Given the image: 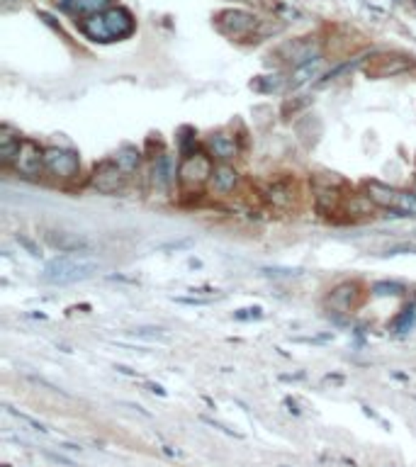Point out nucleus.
Masks as SVG:
<instances>
[{"mask_svg": "<svg viewBox=\"0 0 416 467\" xmlns=\"http://www.w3.org/2000/svg\"><path fill=\"white\" fill-rule=\"evenodd\" d=\"M321 63H324V58L317 56V58H312V61H307V63H302V66H297V68H294V71L287 76V88H302L304 83H312V78L319 76Z\"/></svg>", "mask_w": 416, "mask_h": 467, "instance_id": "14", "label": "nucleus"}, {"mask_svg": "<svg viewBox=\"0 0 416 467\" xmlns=\"http://www.w3.org/2000/svg\"><path fill=\"white\" fill-rule=\"evenodd\" d=\"M202 421L207 423V426H212V428H217V431H222V433H226V436H234V438H241V433H236V431H231V428H226L224 423H219V421H212V418H207V416H202Z\"/></svg>", "mask_w": 416, "mask_h": 467, "instance_id": "24", "label": "nucleus"}, {"mask_svg": "<svg viewBox=\"0 0 416 467\" xmlns=\"http://www.w3.org/2000/svg\"><path fill=\"white\" fill-rule=\"evenodd\" d=\"M115 161H117V166L122 168L124 173L127 175H131L139 168V161H141V153L136 151L134 146H124V148H119L117 153H115Z\"/></svg>", "mask_w": 416, "mask_h": 467, "instance_id": "17", "label": "nucleus"}, {"mask_svg": "<svg viewBox=\"0 0 416 467\" xmlns=\"http://www.w3.org/2000/svg\"><path fill=\"white\" fill-rule=\"evenodd\" d=\"M365 61V56H360V58H356V61H349V63H344V66H339V68H334V71H329L326 73L324 78L317 83V86H326V83H331V81H336L339 76H344V73H349V71H353V68H358L360 63Z\"/></svg>", "mask_w": 416, "mask_h": 467, "instance_id": "20", "label": "nucleus"}, {"mask_svg": "<svg viewBox=\"0 0 416 467\" xmlns=\"http://www.w3.org/2000/svg\"><path fill=\"white\" fill-rule=\"evenodd\" d=\"M212 156L209 153H190L181 161V171H178V183L186 190H197L212 178Z\"/></svg>", "mask_w": 416, "mask_h": 467, "instance_id": "4", "label": "nucleus"}, {"mask_svg": "<svg viewBox=\"0 0 416 467\" xmlns=\"http://www.w3.org/2000/svg\"><path fill=\"white\" fill-rule=\"evenodd\" d=\"M44 151L46 148H41L37 141L32 139H22V144H20L18 153H15V161H13V171L18 175H22V178H39L41 173L46 171L44 168Z\"/></svg>", "mask_w": 416, "mask_h": 467, "instance_id": "6", "label": "nucleus"}, {"mask_svg": "<svg viewBox=\"0 0 416 467\" xmlns=\"http://www.w3.org/2000/svg\"><path fill=\"white\" fill-rule=\"evenodd\" d=\"M100 270V261L91 256H78V253H68V256H59L54 261L46 263L44 273H41V283L49 285H71L81 283V280L93 278Z\"/></svg>", "mask_w": 416, "mask_h": 467, "instance_id": "2", "label": "nucleus"}, {"mask_svg": "<svg viewBox=\"0 0 416 467\" xmlns=\"http://www.w3.org/2000/svg\"><path fill=\"white\" fill-rule=\"evenodd\" d=\"M134 30H136L134 15L127 8H119V5L117 8H108L105 13L88 15L81 23L83 34L93 41H100V44L127 39V37L134 34Z\"/></svg>", "mask_w": 416, "mask_h": 467, "instance_id": "1", "label": "nucleus"}, {"mask_svg": "<svg viewBox=\"0 0 416 467\" xmlns=\"http://www.w3.org/2000/svg\"><path fill=\"white\" fill-rule=\"evenodd\" d=\"M18 241H20V243H22V246H25V248H27V251H30V253H32V256H39V251H37V246H34V243H32V241H30V238H25V236H18Z\"/></svg>", "mask_w": 416, "mask_h": 467, "instance_id": "27", "label": "nucleus"}, {"mask_svg": "<svg viewBox=\"0 0 416 467\" xmlns=\"http://www.w3.org/2000/svg\"><path fill=\"white\" fill-rule=\"evenodd\" d=\"M399 253H416V246H412V243H404V246H392V248H387V253L384 256H399Z\"/></svg>", "mask_w": 416, "mask_h": 467, "instance_id": "25", "label": "nucleus"}, {"mask_svg": "<svg viewBox=\"0 0 416 467\" xmlns=\"http://www.w3.org/2000/svg\"><path fill=\"white\" fill-rule=\"evenodd\" d=\"M414 326H416V302L407 305L402 312H399V316L392 321V331L394 333H407V331H412Z\"/></svg>", "mask_w": 416, "mask_h": 467, "instance_id": "18", "label": "nucleus"}, {"mask_svg": "<svg viewBox=\"0 0 416 467\" xmlns=\"http://www.w3.org/2000/svg\"><path fill=\"white\" fill-rule=\"evenodd\" d=\"M178 171H181V166H178L173 153H159L151 163V188H154V193L171 195L178 183Z\"/></svg>", "mask_w": 416, "mask_h": 467, "instance_id": "8", "label": "nucleus"}, {"mask_svg": "<svg viewBox=\"0 0 416 467\" xmlns=\"http://www.w3.org/2000/svg\"><path fill=\"white\" fill-rule=\"evenodd\" d=\"M44 238L51 248H56V251H61V253H81V251H88V248H91V243H88L86 238L76 236V234L46 231Z\"/></svg>", "mask_w": 416, "mask_h": 467, "instance_id": "11", "label": "nucleus"}, {"mask_svg": "<svg viewBox=\"0 0 416 467\" xmlns=\"http://www.w3.org/2000/svg\"><path fill=\"white\" fill-rule=\"evenodd\" d=\"M5 411L10 414L13 418H18L20 423H25V426H30L32 431H39V433H46V426L44 423H39L37 418H32V416H27V414H22V411H18V409H13V407H8L5 404Z\"/></svg>", "mask_w": 416, "mask_h": 467, "instance_id": "21", "label": "nucleus"}, {"mask_svg": "<svg viewBox=\"0 0 416 467\" xmlns=\"http://www.w3.org/2000/svg\"><path fill=\"white\" fill-rule=\"evenodd\" d=\"M414 3H416V0H414Z\"/></svg>", "mask_w": 416, "mask_h": 467, "instance_id": "28", "label": "nucleus"}, {"mask_svg": "<svg viewBox=\"0 0 416 467\" xmlns=\"http://www.w3.org/2000/svg\"><path fill=\"white\" fill-rule=\"evenodd\" d=\"M209 188L219 195H229L239 188V171L229 163H217L212 171V178H209Z\"/></svg>", "mask_w": 416, "mask_h": 467, "instance_id": "10", "label": "nucleus"}, {"mask_svg": "<svg viewBox=\"0 0 416 467\" xmlns=\"http://www.w3.org/2000/svg\"><path fill=\"white\" fill-rule=\"evenodd\" d=\"M44 168L56 180H73L81 173V158L71 148L51 146L44 151Z\"/></svg>", "mask_w": 416, "mask_h": 467, "instance_id": "5", "label": "nucleus"}, {"mask_svg": "<svg viewBox=\"0 0 416 467\" xmlns=\"http://www.w3.org/2000/svg\"><path fill=\"white\" fill-rule=\"evenodd\" d=\"M261 316H263L261 307H246V309L234 312V319L236 321H251V319H261Z\"/></svg>", "mask_w": 416, "mask_h": 467, "instance_id": "23", "label": "nucleus"}, {"mask_svg": "<svg viewBox=\"0 0 416 467\" xmlns=\"http://www.w3.org/2000/svg\"><path fill=\"white\" fill-rule=\"evenodd\" d=\"M263 273H266V275H275V278H280V275H282V278H292V275H299V270H268L266 268Z\"/></svg>", "mask_w": 416, "mask_h": 467, "instance_id": "26", "label": "nucleus"}, {"mask_svg": "<svg viewBox=\"0 0 416 467\" xmlns=\"http://www.w3.org/2000/svg\"><path fill=\"white\" fill-rule=\"evenodd\" d=\"M266 200L278 210H285V207L292 205V188L287 183H273L266 190Z\"/></svg>", "mask_w": 416, "mask_h": 467, "instance_id": "16", "label": "nucleus"}, {"mask_svg": "<svg viewBox=\"0 0 416 467\" xmlns=\"http://www.w3.org/2000/svg\"><path fill=\"white\" fill-rule=\"evenodd\" d=\"M256 23H258L256 15L244 13V10H226V13L217 15L219 30H222L224 34H229V37H236V39L249 37L251 32L256 30Z\"/></svg>", "mask_w": 416, "mask_h": 467, "instance_id": "9", "label": "nucleus"}, {"mask_svg": "<svg viewBox=\"0 0 416 467\" xmlns=\"http://www.w3.org/2000/svg\"><path fill=\"white\" fill-rule=\"evenodd\" d=\"M129 175L117 166V161H100L93 168L91 175V188L98 190L100 195H117L127 188Z\"/></svg>", "mask_w": 416, "mask_h": 467, "instance_id": "7", "label": "nucleus"}, {"mask_svg": "<svg viewBox=\"0 0 416 467\" xmlns=\"http://www.w3.org/2000/svg\"><path fill=\"white\" fill-rule=\"evenodd\" d=\"M372 295H375V297L404 295V285H399V283H375V285H372Z\"/></svg>", "mask_w": 416, "mask_h": 467, "instance_id": "22", "label": "nucleus"}, {"mask_svg": "<svg viewBox=\"0 0 416 467\" xmlns=\"http://www.w3.org/2000/svg\"><path fill=\"white\" fill-rule=\"evenodd\" d=\"M254 86L256 90H261V93H282V90H287V78L266 76V78H261V81H256Z\"/></svg>", "mask_w": 416, "mask_h": 467, "instance_id": "19", "label": "nucleus"}, {"mask_svg": "<svg viewBox=\"0 0 416 467\" xmlns=\"http://www.w3.org/2000/svg\"><path fill=\"white\" fill-rule=\"evenodd\" d=\"M365 198L372 205L382 207V210L394 212L392 217H416V195L407 193V190H397L384 183H377V180H368Z\"/></svg>", "mask_w": 416, "mask_h": 467, "instance_id": "3", "label": "nucleus"}, {"mask_svg": "<svg viewBox=\"0 0 416 467\" xmlns=\"http://www.w3.org/2000/svg\"><path fill=\"white\" fill-rule=\"evenodd\" d=\"M112 0H61V8L71 10V13L78 15H98L105 13L108 8H112Z\"/></svg>", "mask_w": 416, "mask_h": 467, "instance_id": "15", "label": "nucleus"}, {"mask_svg": "<svg viewBox=\"0 0 416 467\" xmlns=\"http://www.w3.org/2000/svg\"><path fill=\"white\" fill-rule=\"evenodd\" d=\"M20 144H22L20 132H15L13 127H8V124L0 127V163H3L5 168L13 166L15 153H18Z\"/></svg>", "mask_w": 416, "mask_h": 467, "instance_id": "13", "label": "nucleus"}, {"mask_svg": "<svg viewBox=\"0 0 416 467\" xmlns=\"http://www.w3.org/2000/svg\"><path fill=\"white\" fill-rule=\"evenodd\" d=\"M207 153L212 158H217L219 163H229L231 158L239 156V146H236V139L229 134H212L207 139Z\"/></svg>", "mask_w": 416, "mask_h": 467, "instance_id": "12", "label": "nucleus"}]
</instances>
